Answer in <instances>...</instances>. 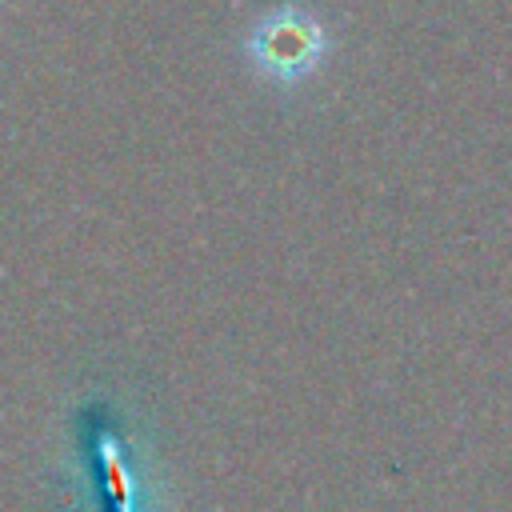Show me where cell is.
I'll return each instance as SVG.
<instances>
[{"instance_id":"cell-1","label":"cell","mask_w":512,"mask_h":512,"mask_svg":"<svg viewBox=\"0 0 512 512\" xmlns=\"http://www.w3.org/2000/svg\"><path fill=\"white\" fill-rule=\"evenodd\" d=\"M244 64L272 88H300L332 60V28L300 0L268 8L240 40Z\"/></svg>"},{"instance_id":"cell-2","label":"cell","mask_w":512,"mask_h":512,"mask_svg":"<svg viewBox=\"0 0 512 512\" xmlns=\"http://www.w3.org/2000/svg\"><path fill=\"white\" fill-rule=\"evenodd\" d=\"M0 4H4V0H0Z\"/></svg>"}]
</instances>
